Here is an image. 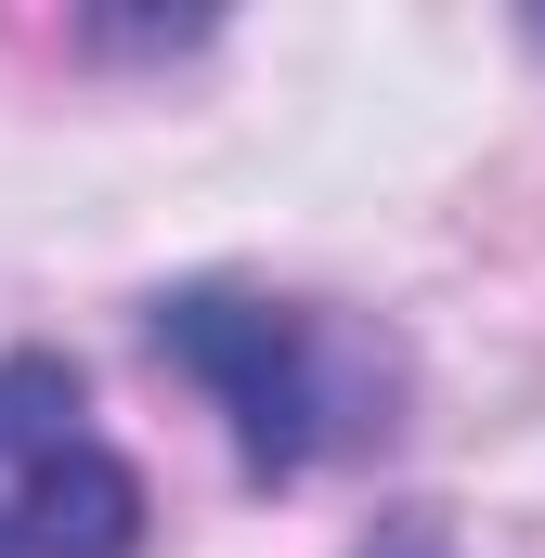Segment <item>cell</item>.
I'll list each match as a JSON object with an SVG mask.
<instances>
[{"instance_id": "6da1fadb", "label": "cell", "mask_w": 545, "mask_h": 558, "mask_svg": "<svg viewBox=\"0 0 545 558\" xmlns=\"http://www.w3.org/2000/svg\"><path fill=\"white\" fill-rule=\"evenodd\" d=\"M156 351L221 403L247 481H299L325 441H338V364H325V325L299 299H261V286H169L156 299Z\"/></svg>"}, {"instance_id": "7a4b0ae2", "label": "cell", "mask_w": 545, "mask_h": 558, "mask_svg": "<svg viewBox=\"0 0 545 558\" xmlns=\"http://www.w3.org/2000/svg\"><path fill=\"white\" fill-rule=\"evenodd\" d=\"M0 558H143V468L78 428V364H0Z\"/></svg>"}, {"instance_id": "3957f363", "label": "cell", "mask_w": 545, "mask_h": 558, "mask_svg": "<svg viewBox=\"0 0 545 558\" xmlns=\"http://www.w3.org/2000/svg\"><path fill=\"white\" fill-rule=\"evenodd\" d=\"M364 558H455V546H441L428 520H390V533H377V546H364Z\"/></svg>"}, {"instance_id": "277c9868", "label": "cell", "mask_w": 545, "mask_h": 558, "mask_svg": "<svg viewBox=\"0 0 545 558\" xmlns=\"http://www.w3.org/2000/svg\"><path fill=\"white\" fill-rule=\"evenodd\" d=\"M533 39H545V26H533Z\"/></svg>"}]
</instances>
